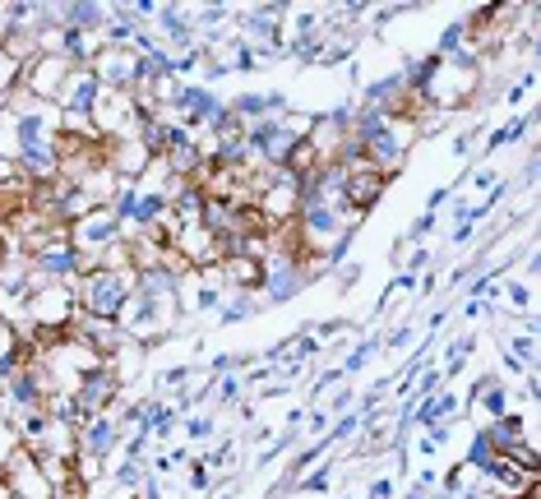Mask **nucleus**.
Masks as SVG:
<instances>
[{"label": "nucleus", "mask_w": 541, "mask_h": 499, "mask_svg": "<svg viewBox=\"0 0 541 499\" xmlns=\"http://www.w3.org/2000/svg\"><path fill=\"white\" fill-rule=\"evenodd\" d=\"M120 223L111 218V208H93V213H84L79 223H70V245L84 255V268L88 264H98L111 245H120Z\"/></svg>", "instance_id": "obj_1"}, {"label": "nucleus", "mask_w": 541, "mask_h": 499, "mask_svg": "<svg viewBox=\"0 0 541 499\" xmlns=\"http://www.w3.org/2000/svg\"><path fill=\"white\" fill-rule=\"evenodd\" d=\"M70 393H75V402H79L88 416H102V411H111V402L125 393V375L116 370V361H102V366H93L88 375H79V384H75Z\"/></svg>", "instance_id": "obj_2"}, {"label": "nucleus", "mask_w": 541, "mask_h": 499, "mask_svg": "<svg viewBox=\"0 0 541 499\" xmlns=\"http://www.w3.org/2000/svg\"><path fill=\"white\" fill-rule=\"evenodd\" d=\"M116 444H120V421H116L111 411L88 416V421L79 425V458H107Z\"/></svg>", "instance_id": "obj_3"}, {"label": "nucleus", "mask_w": 541, "mask_h": 499, "mask_svg": "<svg viewBox=\"0 0 541 499\" xmlns=\"http://www.w3.org/2000/svg\"><path fill=\"white\" fill-rule=\"evenodd\" d=\"M107 5L98 0H65V5H51V24H65V28H79V33H102L107 28Z\"/></svg>", "instance_id": "obj_4"}, {"label": "nucleus", "mask_w": 541, "mask_h": 499, "mask_svg": "<svg viewBox=\"0 0 541 499\" xmlns=\"http://www.w3.org/2000/svg\"><path fill=\"white\" fill-rule=\"evenodd\" d=\"M158 28H162V37L167 42H176L181 51H194L199 42H194V24H190V15L181 10V5H158Z\"/></svg>", "instance_id": "obj_5"}, {"label": "nucleus", "mask_w": 541, "mask_h": 499, "mask_svg": "<svg viewBox=\"0 0 541 499\" xmlns=\"http://www.w3.org/2000/svg\"><path fill=\"white\" fill-rule=\"evenodd\" d=\"M458 407H463V398L458 393H435V398H426V402H417V411H412V425H449L453 416H458Z\"/></svg>", "instance_id": "obj_6"}, {"label": "nucleus", "mask_w": 541, "mask_h": 499, "mask_svg": "<svg viewBox=\"0 0 541 499\" xmlns=\"http://www.w3.org/2000/svg\"><path fill=\"white\" fill-rule=\"evenodd\" d=\"M491 485H500V490H509L505 499H523L527 490H541V476H527V472H518L509 458H500L495 467H491V476H486Z\"/></svg>", "instance_id": "obj_7"}, {"label": "nucleus", "mask_w": 541, "mask_h": 499, "mask_svg": "<svg viewBox=\"0 0 541 499\" xmlns=\"http://www.w3.org/2000/svg\"><path fill=\"white\" fill-rule=\"evenodd\" d=\"M463 463H467V472H477L482 481H486V476H491V467L500 463V449L491 444V435H486V425H482V431H477V435H472V444H467Z\"/></svg>", "instance_id": "obj_8"}, {"label": "nucleus", "mask_w": 541, "mask_h": 499, "mask_svg": "<svg viewBox=\"0 0 541 499\" xmlns=\"http://www.w3.org/2000/svg\"><path fill=\"white\" fill-rule=\"evenodd\" d=\"M486 435H491V444H495V449H500V458H505L518 440H527V425H523V416L505 411V416H495V421L486 425Z\"/></svg>", "instance_id": "obj_9"}, {"label": "nucleus", "mask_w": 541, "mask_h": 499, "mask_svg": "<svg viewBox=\"0 0 541 499\" xmlns=\"http://www.w3.org/2000/svg\"><path fill=\"white\" fill-rule=\"evenodd\" d=\"M250 315H259V296L232 292V301H223V315H218V324L227 328V324H241V319H250Z\"/></svg>", "instance_id": "obj_10"}, {"label": "nucleus", "mask_w": 541, "mask_h": 499, "mask_svg": "<svg viewBox=\"0 0 541 499\" xmlns=\"http://www.w3.org/2000/svg\"><path fill=\"white\" fill-rule=\"evenodd\" d=\"M352 245H357V227H348V232H338V241L319 255V268L324 273H333V268H343V259L352 255Z\"/></svg>", "instance_id": "obj_11"}, {"label": "nucleus", "mask_w": 541, "mask_h": 499, "mask_svg": "<svg viewBox=\"0 0 541 499\" xmlns=\"http://www.w3.org/2000/svg\"><path fill=\"white\" fill-rule=\"evenodd\" d=\"M527 130H532V116H514L509 125H500V130L486 139V153H495V149H505V144H518Z\"/></svg>", "instance_id": "obj_12"}, {"label": "nucleus", "mask_w": 541, "mask_h": 499, "mask_svg": "<svg viewBox=\"0 0 541 499\" xmlns=\"http://www.w3.org/2000/svg\"><path fill=\"white\" fill-rule=\"evenodd\" d=\"M472 351H477V338H472V333H467V338H453V342H449V361H444V370H440V375H444V379H453Z\"/></svg>", "instance_id": "obj_13"}, {"label": "nucleus", "mask_w": 541, "mask_h": 499, "mask_svg": "<svg viewBox=\"0 0 541 499\" xmlns=\"http://www.w3.org/2000/svg\"><path fill=\"white\" fill-rule=\"evenodd\" d=\"M505 458H509L518 472H527V476H541V458H536V444H532V440H518V444H514Z\"/></svg>", "instance_id": "obj_14"}, {"label": "nucleus", "mask_w": 541, "mask_h": 499, "mask_svg": "<svg viewBox=\"0 0 541 499\" xmlns=\"http://www.w3.org/2000/svg\"><path fill=\"white\" fill-rule=\"evenodd\" d=\"M176 407H167V402H153V411H149V435H172L176 431Z\"/></svg>", "instance_id": "obj_15"}, {"label": "nucleus", "mask_w": 541, "mask_h": 499, "mask_svg": "<svg viewBox=\"0 0 541 499\" xmlns=\"http://www.w3.org/2000/svg\"><path fill=\"white\" fill-rule=\"evenodd\" d=\"M328 481H333V463H324V467H310L301 481H292L301 494H319V490H328Z\"/></svg>", "instance_id": "obj_16"}, {"label": "nucleus", "mask_w": 541, "mask_h": 499, "mask_svg": "<svg viewBox=\"0 0 541 499\" xmlns=\"http://www.w3.org/2000/svg\"><path fill=\"white\" fill-rule=\"evenodd\" d=\"M375 351H380V338H366V342H357V347L348 351V361H343V375H357V370L370 361Z\"/></svg>", "instance_id": "obj_17"}, {"label": "nucleus", "mask_w": 541, "mask_h": 499, "mask_svg": "<svg viewBox=\"0 0 541 499\" xmlns=\"http://www.w3.org/2000/svg\"><path fill=\"white\" fill-rule=\"evenodd\" d=\"M477 402H482V407L491 411V421H495V416H505V411H509V389H505V384H491Z\"/></svg>", "instance_id": "obj_18"}, {"label": "nucleus", "mask_w": 541, "mask_h": 499, "mask_svg": "<svg viewBox=\"0 0 541 499\" xmlns=\"http://www.w3.org/2000/svg\"><path fill=\"white\" fill-rule=\"evenodd\" d=\"M505 351L514 356V361H523V366H532V361H536V338H532V333H523V338H514V342H509Z\"/></svg>", "instance_id": "obj_19"}, {"label": "nucleus", "mask_w": 541, "mask_h": 499, "mask_svg": "<svg viewBox=\"0 0 541 499\" xmlns=\"http://www.w3.org/2000/svg\"><path fill=\"white\" fill-rule=\"evenodd\" d=\"M213 384H218V407L236 402V398H241V389H245V379H241V375H218Z\"/></svg>", "instance_id": "obj_20"}, {"label": "nucleus", "mask_w": 541, "mask_h": 499, "mask_svg": "<svg viewBox=\"0 0 541 499\" xmlns=\"http://www.w3.org/2000/svg\"><path fill=\"white\" fill-rule=\"evenodd\" d=\"M185 435H190V440H209V435H213V416H209V411L185 416Z\"/></svg>", "instance_id": "obj_21"}, {"label": "nucleus", "mask_w": 541, "mask_h": 499, "mask_svg": "<svg viewBox=\"0 0 541 499\" xmlns=\"http://www.w3.org/2000/svg\"><path fill=\"white\" fill-rule=\"evenodd\" d=\"M509 306L518 315H532V287H527V282H509Z\"/></svg>", "instance_id": "obj_22"}, {"label": "nucleus", "mask_w": 541, "mask_h": 499, "mask_svg": "<svg viewBox=\"0 0 541 499\" xmlns=\"http://www.w3.org/2000/svg\"><path fill=\"white\" fill-rule=\"evenodd\" d=\"M116 481H120L125 490H134V485H140V481H149V472H144V463H125V467L116 472Z\"/></svg>", "instance_id": "obj_23"}, {"label": "nucleus", "mask_w": 541, "mask_h": 499, "mask_svg": "<svg viewBox=\"0 0 541 499\" xmlns=\"http://www.w3.org/2000/svg\"><path fill=\"white\" fill-rule=\"evenodd\" d=\"M435 218H440V213H421V218L412 223V232L402 236V241H408V245H412V241H426V236H431V227H435Z\"/></svg>", "instance_id": "obj_24"}, {"label": "nucleus", "mask_w": 541, "mask_h": 499, "mask_svg": "<svg viewBox=\"0 0 541 499\" xmlns=\"http://www.w3.org/2000/svg\"><path fill=\"white\" fill-rule=\"evenodd\" d=\"M338 379H343V366H333V370H319V375H315V384H310V398H319V393H324V389H333Z\"/></svg>", "instance_id": "obj_25"}, {"label": "nucleus", "mask_w": 541, "mask_h": 499, "mask_svg": "<svg viewBox=\"0 0 541 499\" xmlns=\"http://www.w3.org/2000/svg\"><path fill=\"white\" fill-rule=\"evenodd\" d=\"M190 375H194V370H190V366H176V370H162V384H158V389H176V393H181V389H185V379H190Z\"/></svg>", "instance_id": "obj_26"}, {"label": "nucleus", "mask_w": 541, "mask_h": 499, "mask_svg": "<svg viewBox=\"0 0 541 499\" xmlns=\"http://www.w3.org/2000/svg\"><path fill=\"white\" fill-rule=\"evenodd\" d=\"M477 139H482V125H467V130L453 139V153H458V158H467V149L477 144Z\"/></svg>", "instance_id": "obj_27"}, {"label": "nucleus", "mask_w": 541, "mask_h": 499, "mask_svg": "<svg viewBox=\"0 0 541 499\" xmlns=\"http://www.w3.org/2000/svg\"><path fill=\"white\" fill-rule=\"evenodd\" d=\"M408 342H412V324H398V328H393L380 347H393V351H398V347H408Z\"/></svg>", "instance_id": "obj_28"}, {"label": "nucleus", "mask_w": 541, "mask_h": 499, "mask_svg": "<svg viewBox=\"0 0 541 499\" xmlns=\"http://www.w3.org/2000/svg\"><path fill=\"white\" fill-rule=\"evenodd\" d=\"M348 407H352V389H338V393L328 398V407H324V411L333 416V411H348Z\"/></svg>", "instance_id": "obj_29"}, {"label": "nucleus", "mask_w": 541, "mask_h": 499, "mask_svg": "<svg viewBox=\"0 0 541 499\" xmlns=\"http://www.w3.org/2000/svg\"><path fill=\"white\" fill-rule=\"evenodd\" d=\"M453 190H458V185H440V190H431V199H426V213H440V208H444V199H449Z\"/></svg>", "instance_id": "obj_30"}, {"label": "nucleus", "mask_w": 541, "mask_h": 499, "mask_svg": "<svg viewBox=\"0 0 541 499\" xmlns=\"http://www.w3.org/2000/svg\"><path fill=\"white\" fill-rule=\"evenodd\" d=\"M366 499H393V481H389V476H380V481L366 490Z\"/></svg>", "instance_id": "obj_31"}, {"label": "nucleus", "mask_w": 541, "mask_h": 499, "mask_svg": "<svg viewBox=\"0 0 541 499\" xmlns=\"http://www.w3.org/2000/svg\"><path fill=\"white\" fill-rule=\"evenodd\" d=\"M328 421H333V416H328L324 407H315V411L306 416V425H310V431H315V435H319V431H328Z\"/></svg>", "instance_id": "obj_32"}, {"label": "nucleus", "mask_w": 541, "mask_h": 499, "mask_svg": "<svg viewBox=\"0 0 541 499\" xmlns=\"http://www.w3.org/2000/svg\"><path fill=\"white\" fill-rule=\"evenodd\" d=\"M338 273H343V277H338V287H352V282H357V273H361V264H343V268H338Z\"/></svg>", "instance_id": "obj_33"}, {"label": "nucleus", "mask_w": 541, "mask_h": 499, "mask_svg": "<svg viewBox=\"0 0 541 499\" xmlns=\"http://www.w3.org/2000/svg\"><path fill=\"white\" fill-rule=\"evenodd\" d=\"M190 485H194V490H209V467H204V463H194V472H190Z\"/></svg>", "instance_id": "obj_34"}, {"label": "nucleus", "mask_w": 541, "mask_h": 499, "mask_svg": "<svg viewBox=\"0 0 541 499\" xmlns=\"http://www.w3.org/2000/svg\"><path fill=\"white\" fill-rule=\"evenodd\" d=\"M467 241H472V227H467V223H458V232L449 236V245H467Z\"/></svg>", "instance_id": "obj_35"}, {"label": "nucleus", "mask_w": 541, "mask_h": 499, "mask_svg": "<svg viewBox=\"0 0 541 499\" xmlns=\"http://www.w3.org/2000/svg\"><path fill=\"white\" fill-rule=\"evenodd\" d=\"M486 310H491L486 301H467V306H463V315H467V319H477V315H486Z\"/></svg>", "instance_id": "obj_36"}, {"label": "nucleus", "mask_w": 541, "mask_h": 499, "mask_svg": "<svg viewBox=\"0 0 541 499\" xmlns=\"http://www.w3.org/2000/svg\"><path fill=\"white\" fill-rule=\"evenodd\" d=\"M500 366H505V370H509V375H518V370H523V361H514V356H509V351H505V356H500Z\"/></svg>", "instance_id": "obj_37"}, {"label": "nucleus", "mask_w": 541, "mask_h": 499, "mask_svg": "<svg viewBox=\"0 0 541 499\" xmlns=\"http://www.w3.org/2000/svg\"><path fill=\"white\" fill-rule=\"evenodd\" d=\"M444 319H449V315H444V310H435V315H431V338H435V333H440V328H444Z\"/></svg>", "instance_id": "obj_38"}, {"label": "nucleus", "mask_w": 541, "mask_h": 499, "mask_svg": "<svg viewBox=\"0 0 541 499\" xmlns=\"http://www.w3.org/2000/svg\"><path fill=\"white\" fill-rule=\"evenodd\" d=\"M402 499H431V490H421V485H412L408 494H402Z\"/></svg>", "instance_id": "obj_39"}, {"label": "nucleus", "mask_w": 541, "mask_h": 499, "mask_svg": "<svg viewBox=\"0 0 541 499\" xmlns=\"http://www.w3.org/2000/svg\"><path fill=\"white\" fill-rule=\"evenodd\" d=\"M0 402H5V389H0Z\"/></svg>", "instance_id": "obj_40"}, {"label": "nucleus", "mask_w": 541, "mask_h": 499, "mask_svg": "<svg viewBox=\"0 0 541 499\" xmlns=\"http://www.w3.org/2000/svg\"><path fill=\"white\" fill-rule=\"evenodd\" d=\"M343 499H352V494H343Z\"/></svg>", "instance_id": "obj_41"}]
</instances>
